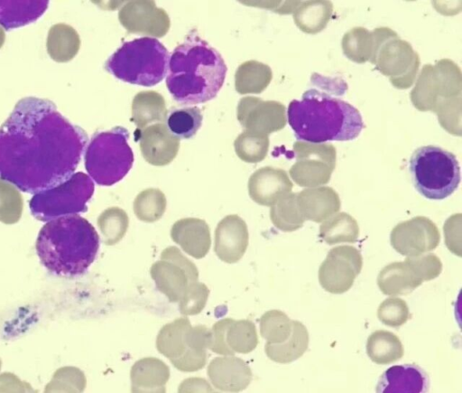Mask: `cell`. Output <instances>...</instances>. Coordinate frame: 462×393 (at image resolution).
<instances>
[{
  "instance_id": "cell-1",
  "label": "cell",
  "mask_w": 462,
  "mask_h": 393,
  "mask_svg": "<svg viewBox=\"0 0 462 393\" xmlns=\"http://www.w3.org/2000/svg\"><path fill=\"white\" fill-rule=\"evenodd\" d=\"M88 142L46 98L20 99L0 126V179L35 194L67 181Z\"/></svg>"
},
{
  "instance_id": "cell-2",
  "label": "cell",
  "mask_w": 462,
  "mask_h": 393,
  "mask_svg": "<svg viewBox=\"0 0 462 393\" xmlns=\"http://www.w3.org/2000/svg\"><path fill=\"white\" fill-rule=\"evenodd\" d=\"M226 71L220 53L192 30L169 59L166 86L181 105L205 103L217 95Z\"/></svg>"
},
{
  "instance_id": "cell-3",
  "label": "cell",
  "mask_w": 462,
  "mask_h": 393,
  "mask_svg": "<svg viewBox=\"0 0 462 393\" xmlns=\"http://www.w3.org/2000/svg\"><path fill=\"white\" fill-rule=\"evenodd\" d=\"M99 236L85 218L71 214L47 221L36 239V252L44 267L53 275L74 277L84 274L94 262Z\"/></svg>"
},
{
  "instance_id": "cell-4",
  "label": "cell",
  "mask_w": 462,
  "mask_h": 393,
  "mask_svg": "<svg viewBox=\"0 0 462 393\" xmlns=\"http://www.w3.org/2000/svg\"><path fill=\"white\" fill-rule=\"evenodd\" d=\"M287 117L295 137L314 144L351 141L364 128L354 106L315 89L305 91L301 100H291Z\"/></svg>"
},
{
  "instance_id": "cell-5",
  "label": "cell",
  "mask_w": 462,
  "mask_h": 393,
  "mask_svg": "<svg viewBox=\"0 0 462 393\" xmlns=\"http://www.w3.org/2000/svg\"><path fill=\"white\" fill-rule=\"evenodd\" d=\"M169 59L161 42L142 37L125 42L107 59L105 68L124 82L152 87L167 74Z\"/></svg>"
},
{
  "instance_id": "cell-6",
  "label": "cell",
  "mask_w": 462,
  "mask_h": 393,
  "mask_svg": "<svg viewBox=\"0 0 462 393\" xmlns=\"http://www.w3.org/2000/svg\"><path fill=\"white\" fill-rule=\"evenodd\" d=\"M409 169L417 192L430 200L446 199L460 182L457 157L436 145L417 148L411 156Z\"/></svg>"
},
{
  "instance_id": "cell-7",
  "label": "cell",
  "mask_w": 462,
  "mask_h": 393,
  "mask_svg": "<svg viewBox=\"0 0 462 393\" xmlns=\"http://www.w3.org/2000/svg\"><path fill=\"white\" fill-rule=\"evenodd\" d=\"M129 133L123 126L97 133L85 154L88 175L102 186L121 181L131 170L134 154L128 144Z\"/></svg>"
},
{
  "instance_id": "cell-8",
  "label": "cell",
  "mask_w": 462,
  "mask_h": 393,
  "mask_svg": "<svg viewBox=\"0 0 462 393\" xmlns=\"http://www.w3.org/2000/svg\"><path fill=\"white\" fill-rule=\"evenodd\" d=\"M92 179L82 172L73 173L59 185L33 194L29 201L32 215L42 221L85 212L94 193Z\"/></svg>"
},
{
  "instance_id": "cell-9",
  "label": "cell",
  "mask_w": 462,
  "mask_h": 393,
  "mask_svg": "<svg viewBox=\"0 0 462 393\" xmlns=\"http://www.w3.org/2000/svg\"><path fill=\"white\" fill-rule=\"evenodd\" d=\"M374 48L370 61L398 89H407L414 81L420 58L411 45L387 27L372 32Z\"/></svg>"
},
{
  "instance_id": "cell-10",
  "label": "cell",
  "mask_w": 462,
  "mask_h": 393,
  "mask_svg": "<svg viewBox=\"0 0 462 393\" xmlns=\"http://www.w3.org/2000/svg\"><path fill=\"white\" fill-rule=\"evenodd\" d=\"M461 96L460 70L449 60H442L435 66L425 65L411 100L420 111H436L447 99Z\"/></svg>"
},
{
  "instance_id": "cell-11",
  "label": "cell",
  "mask_w": 462,
  "mask_h": 393,
  "mask_svg": "<svg viewBox=\"0 0 462 393\" xmlns=\"http://www.w3.org/2000/svg\"><path fill=\"white\" fill-rule=\"evenodd\" d=\"M441 270L442 263L434 254L408 257L405 261L385 266L378 275L377 285L386 295H408L424 281L439 276Z\"/></svg>"
},
{
  "instance_id": "cell-12",
  "label": "cell",
  "mask_w": 462,
  "mask_h": 393,
  "mask_svg": "<svg viewBox=\"0 0 462 393\" xmlns=\"http://www.w3.org/2000/svg\"><path fill=\"white\" fill-rule=\"evenodd\" d=\"M150 273L158 290L171 303L179 302L189 285L199 279L197 267L173 246L162 252Z\"/></svg>"
},
{
  "instance_id": "cell-13",
  "label": "cell",
  "mask_w": 462,
  "mask_h": 393,
  "mask_svg": "<svg viewBox=\"0 0 462 393\" xmlns=\"http://www.w3.org/2000/svg\"><path fill=\"white\" fill-rule=\"evenodd\" d=\"M296 163L290 169L292 180L302 187L328 182L336 165V149L330 144L295 142Z\"/></svg>"
},
{
  "instance_id": "cell-14",
  "label": "cell",
  "mask_w": 462,
  "mask_h": 393,
  "mask_svg": "<svg viewBox=\"0 0 462 393\" xmlns=\"http://www.w3.org/2000/svg\"><path fill=\"white\" fill-rule=\"evenodd\" d=\"M363 266L362 255L351 246L330 249L319 269V282L328 293L343 294L348 291Z\"/></svg>"
},
{
  "instance_id": "cell-15",
  "label": "cell",
  "mask_w": 462,
  "mask_h": 393,
  "mask_svg": "<svg viewBox=\"0 0 462 393\" xmlns=\"http://www.w3.org/2000/svg\"><path fill=\"white\" fill-rule=\"evenodd\" d=\"M440 234L436 224L429 218L417 216L400 222L391 232L392 247L401 255L414 257L435 249Z\"/></svg>"
},
{
  "instance_id": "cell-16",
  "label": "cell",
  "mask_w": 462,
  "mask_h": 393,
  "mask_svg": "<svg viewBox=\"0 0 462 393\" xmlns=\"http://www.w3.org/2000/svg\"><path fill=\"white\" fill-rule=\"evenodd\" d=\"M285 110L279 101L245 97L238 102L236 116L245 130L268 136L286 126Z\"/></svg>"
},
{
  "instance_id": "cell-17",
  "label": "cell",
  "mask_w": 462,
  "mask_h": 393,
  "mask_svg": "<svg viewBox=\"0 0 462 393\" xmlns=\"http://www.w3.org/2000/svg\"><path fill=\"white\" fill-rule=\"evenodd\" d=\"M120 23L128 33L154 38L164 36L171 26L167 12L154 1H130L118 13Z\"/></svg>"
},
{
  "instance_id": "cell-18",
  "label": "cell",
  "mask_w": 462,
  "mask_h": 393,
  "mask_svg": "<svg viewBox=\"0 0 462 393\" xmlns=\"http://www.w3.org/2000/svg\"><path fill=\"white\" fill-rule=\"evenodd\" d=\"M141 153L144 160L155 166L167 165L176 157L180 138L174 136L163 123L153 124L135 131Z\"/></svg>"
},
{
  "instance_id": "cell-19",
  "label": "cell",
  "mask_w": 462,
  "mask_h": 393,
  "mask_svg": "<svg viewBox=\"0 0 462 393\" xmlns=\"http://www.w3.org/2000/svg\"><path fill=\"white\" fill-rule=\"evenodd\" d=\"M247 225L238 215L231 214L222 219L215 230L214 250L223 262H238L248 246Z\"/></svg>"
},
{
  "instance_id": "cell-20",
  "label": "cell",
  "mask_w": 462,
  "mask_h": 393,
  "mask_svg": "<svg viewBox=\"0 0 462 393\" xmlns=\"http://www.w3.org/2000/svg\"><path fill=\"white\" fill-rule=\"evenodd\" d=\"M293 184L284 170L271 166L256 170L248 181L249 196L263 206H273L290 193Z\"/></svg>"
},
{
  "instance_id": "cell-21",
  "label": "cell",
  "mask_w": 462,
  "mask_h": 393,
  "mask_svg": "<svg viewBox=\"0 0 462 393\" xmlns=\"http://www.w3.org/2000/svg\"><path fill=\"white\" fill-rule=\"evenodd\" d=\"M208 376L217 389L229 392L245 389L253 378L245 361L234 355L213 359L208 367Z\"/></svg>"
},
{
  "instance_id": "cell-22",
  "label": "cell",
  "mask_w": 462,
  "mask_h": 393,
  "mask_svg": "<svg viewBox=\"0 0 462 393\" xmlns=\"http://www.w3.org/2000/svg\"><path fill=\"white\" fill-rule=\"evenodd\" d=\"M171 237L185 253L197 259L204 257L211 246L209 227L201 219L179 220L172 225Z\"/></svg>"
},
{
  "instance_id": "cell-23",
  "label": "cell",
  "mask_w": 462,
  "mask_h": 393,
  "mask_svg": "<svg viewBox=\"0 0 462 393\" xmlns=\"http://www.w3.org/2000/svg\"><path fill=\"white\" fill-rule=\"evenodd\" d=\"M429 376L414 364L397 365L387 369L379 378L377 392H425L429 389Z\"/></svg>"
},
{
  "instance_id": "cell-24",
  "label": "cell",
  "mask_w": 462,
  "mask_h": 393,
  "mask_svg": "<svg viewBox=\"0 0 462 393\" xmlns=\"http://www.w3.org/2000/svg\"><path fill=\"white\" fill-rule=\"evenodd\" d=\"M299 209L303 218L321 222L339 211L338 194L330 187L306 189L297 193Z\"/></svg>"
},
{
  "instance_id": "cell-25",
  "label": "cell",
  "mask_w": 462,
  "mask_h": 393,
  "mask_svg": "<svg viewBox=\"0 0 462 393\" xmlns=\"http://www.w3.org/2000/svg\"><path fill=\"white\" fill-rule=\"evenodd\" d=\"M130 379L133 392H165L170 369L162 360L147 357L132 366Z\"/></svg>"
},
{
  "instance_id": "cell-26",
  "label": "cell",
  "mask_w": 462,
  "mask_h": 393,
  "mask_svg": "<svg viewBox=\"0 0 462 393\" xmlns=\"http://www.w3.org/2000/svg\"><path fill=\"white\" fill-rule=\"evenodd\" d=\"M80 43L77 31L67 23H55L49 29L46 41L47 52L57 62L71 61L78 54Z\"/></svg>"
},
{
  "instance_id": "cell-27",
  "label": "cell",
  "mask_w": 462,
  "mask_h": 393,
  "mask_svg": "<svg viewBox=\"0 0 462 393\" xmlns=\"http://www.w3.org/2000/svg\"><path fill=\"white\" fill-rule=\"evenodd\" d=\"M49 1H0V24L8 30L38 20L46 11Z\"/></svg>"
},
{
  "instance_id": "cell-28",
  "label": "cell",
  "mask_w": 462,
  "mask_h": 393,
  "mask_svg": "<svg viewBox=\"0 0 462 393\" xmlns=\"http://www.w3.org/2000/svg\"><path fill=\"white\" fill-rule=\"evenodd\" d=\"M292 331L290 337L282 343H265L267 357L277 363H291L300 358L309 346V332L303 323L291 320Z\"/></svg>"
},
{
  "instance_id": "cell-29",
  "label": "cell",
  "mask_w": 462,
  "mask_h": 393,
  "mask_svg": "<svg viewBox=\"0 0 462 393\" xmlns=\"http://www.w3.org/2000/svg\"><path fill=\"white\" fill-rule=\"evenodd\" d=\"M167 117L164 98L153 90L137 93L132 102V121L138 129L152 122H163Z\"/></svg>"
},
{
  "instance_id": "cell-30",
  "label": "cell",
  "mask_w": 462,
  "mask_h": 393,
  "mask_svg": "<svg viewBox=\"0 0 462 393\" xmlns=\"http://www.w3.org/2000/svg\"><path fill=\"white\" fill-rule=\"evenodd\" d=\"M190 325L187 317H180L162 326L156 338L158 351L170 361L180 358L188 350L186 334Z\"/></svg>"
},
{
  "instance_id": "cell-31",
  "label": "cell",
  "mask_w": 462,
  "mask_h": 393,
  "mask_svg": "<svg viewBox=\"0 0 462 393\" xmlns=\"http://www.w3.org/2000/svg\"><path fill=\"white\" fill-rule=\"evenodd\" d=\"M366 353L373 362L387 365L402 359L404 349L396 334L377 330L372 332L366 341Z\"/></svg>"
},
{
  "instance_id": "cell-32",
  "label": "cell",
  "mask_w": 462,
  "mask_h": 393,
  "mask_svg": "<svg viewBox=\"0 0 462 393\" xmlns=\"http://www.w3.org/2000/svg\"><path fill=\"white\" fill-rule=\"evenodd\" d=\"M273 78L271 68L260 61L251 60L239 65L235 74L236 90L242 95L263 92Z\"/></svg>"
},
{
  "instance_id": "cell-33",
  "label": "cell",
  "mask_w": 462,
  "mask_h": 393,
  "mask_svg": "<svg viewBox=\"0 0 462 393\" xmlns=\"http://www.w3.org/2000/svg\"><path fill=\"white\" fill-rule=\"evenodd\" d=\"M299 5L293 19L302 32L317 33L326 27L333 9L329 1H309Z\"/></svg>"
},
{
  "instance_id": "cell-34",
  "label": "cell",
  "mask_w": 462,
  "mask_h": 393,
  "mask_svg": "<svg viewBox=\"0 0 462 393\" xmlns=\"http://www.w3.org/2000/svg\"><path fill=\"white\" fill-rule=\"evenodd\" d=\"M359 236L356 220L346 212H340L326 220L319 228L320 239L328 245L342 242L354 243Z\"/></svg>"
},
{
  "instance_id": "cell-35",
  "label": "cell",
  "mask_w": 462,
  "mask_h": 393,
  "mask_svg": "<svg viewBox=\"0 0 462 393\" xmlns=\"http://www.w3.org/2000/svg\"><path fill=\"white\" fill-rule=\"evenodd\" d=\"M273 224L279 229L291 232L300 229L305 222L297 201V193H288L278 200L270 210Z\"/></svg>"
},
{
  "instance_id": "cell-36",
  "label": "cell",
  "mask_w": 462,
  "mask_h": 393,
  "mask_svg": "<svg viewBox=\"0 0 462 393\" xmlns=\"http://www.w3.org/2000/svg\"><path fill=\"white\" fill-rule=\"evenodd\" d=\"M226 343L235 353H249L258 344L254 323L250 320H234L228 323L225 333Z\"/></svg>"
},
{
  "instance_id": "cell-37",
  "label": "cell",
  "mask_w": 462,
  "mask_h": 393,
  "mask_svg": "<svg viewBox=\"0 0 462 393\" xmlns=\"http://www.w3.org/2000/svg\"><path fill=\"white\" fill-rule=\"evenodd\" d=\"M237 156L245 163L255 164L263 161L268 153L267 135L245 130L234 142Z\"/></svg>"
},
{
  "instance_id": "cell-38",
  "label": "cell",
  "mask_w": 462,
  "mask_h": 393,
  "mask_svg": "<svg viewBox=\"0 0 462 393\" xmlns=\"http://www.w3.org/2000/svg\"><path fill=\"white\" fill-rule=\"evenodd\" d=\"M374 48L372 32L356 27L345 33L342 40L344 54L353 61L363 63L370 61Z\"/></svg>"
},
{
  "instance_id": "cell-39",
  "label": "cell",
  "mask_w": 462,
  "mask_h": 393,
  "mask_svg": "<svg viewBox=\"0 0 462 393\" xmlns=\"http://www.w3.org/2000/svg\"><path fill=\"white\" fill-rule=\"evenodd\" d=\"M166 204V197L161 190L149 188L135 197L133 208L140 220L154 222L164 214Z\"/></svg>"
},
{
  "instance_id": "cell-40",
  "label": "cell",
  "mask_w": 462,
  "mask_h": 393,
  "mask_svg": "<svg viewBox=\"0 0 462 393\" xmlns=\"http://www.w3.org/2000/svg\"><path fill=\"white\" fill-rule=\"evenodd\" d=\"M291 331V320L280 310L267 311L260 318V333L266 343H282L290 337Z\"/></svg>"
},
{
  "instance_id": "cell-41",
  "label": "cell",
  "mask_w": 462,
  "mask_h": 393,
  "mask_svg": "<svg viewBox=\"0 0 462 393\" xmlns=\"http://www.w3.org/2000/svg\"><path fill=\"white\" fill-rule=\"evenodd\" d=\"M202 114L197 107L171 111L166 117L168 129L177 137L191 138L200 128Z\"/></svg>"
},
{
  "instance_id": "cell-42",
  "label": "cell",
  "mask_w": 462,
  "mask_h": 393,
  "mask_svg": "<svg viewBox=\"0 0 462 393\" xmlns=\"http://www.w3.org/2000/svg\"><path fill=\"white\" fill-rule=\"evenodd\" d=\"M128 224L126 212L119 207L106 209L98 218V225L107 245L119 242L125 235Z\"/></svg>"
},
{
  "instance_id": "cell-43",
  "label": "cell",
  "mask_w": 462,
  "mask_h": 393,
  "mask_svg": "<svg viewBox=\"0 0 462 393\" xmlns=\"http://www.w3.org/2000/svg\"><path fill=\"white\" fill-rule=\"evenodd\" d=\"M407 303L398 297H389L382 302L377 309V317L383 324L398 328L410 318Z\"/></svg>"
},
{
  "instance_id": "cell-44",
  "label": "cell",
  "mask_w": 462,
  "mask_h": 393,
  "mask_svg": "<svg viewBox=\"0 0 462 393\" xmlns=\"http://www.w3.org/2000/svg\"><path fill=\"white\" fill-rule=\"evenodd\" d=\"M209 290L206 285L199 281L189 285L179 303L180 312L183 315H195L205 307Z\"/></svg>"
},
{
  "instance_id": "cell-45",
  "label": "cell",
  "mask_w": 462,
  "mask_h": 393,
  "mask_svg": "<svg viewBox=\"0 0 462 393\" xmlns=\"http://www.w3.org/2000/svg\"><path fill=\"white\" fill-rule=\"evenodd\" d=\"M460 226L461 214L459 213L448 218L444 225L445 243L451 252L459 257L461 256Z\"/></svg>"
},
{
  "instance_id": "cell-46",
  "label": "cell",
  "mask_w": 462,
  "mask_h": 393,
  "mask_svg": "<svg viewBox=\"0 0 462 393\" xmlns=\"http://www.w3.org/2000/svg\"><path fill=\"white\" fill-rule=\"evenodd\" d=\"M232 318H225L217 322L211 328L212 332V343L210 350L220 355H234L235 352L231 351L226 343L225 333L226 329Z\"/></svg>"
},
{
  "instance_id": "cell-47",
  "label": "cell",
  "mask_w": 462,
  "mask_h": 393,
  "mask_svg": "<svg viewBox=\"0 0 462 393\" xmlns=\"http://www.w3.org/2000/svg\"><path fill=\"white\" fill-rule=\"evenodd\" d=\"M186 381L193 386H180L179 391H212L208 383L203 379L194 378L186 379Z\"/></svg>"
},
{
  "instance_id": "cell-48",
  "label": "cell",
  "mask_w": 462,
  "mask_h": 393,
  "mask_svg": "<svg viewBox=\"0 0 462 393\" xmlns=\"http://www.w3.org/2000/svg\"><path fill=\"white\" fill-rule=\"evenodd\" d=\"M5 41V33L2 26H0V49L4 45V42Z\"/></svg>"
}]
</instances>
